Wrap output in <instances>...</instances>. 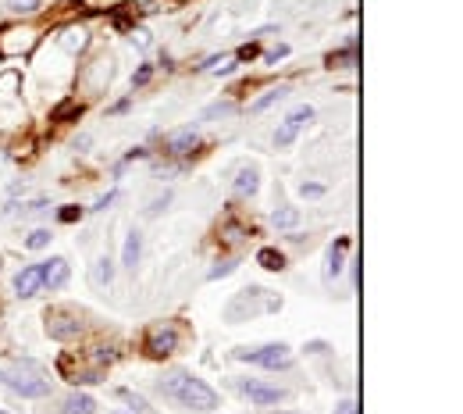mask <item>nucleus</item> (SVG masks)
Here are the masks:
<instances>
[{
    "instance_id": "10",
    "label": "nucleus",
    "mask_w": 463,
    "mask_h": 414,
    "mask_svg": "<svg viewBox=\"0 0 463 414\" xmlns=\"http://www.w3.org/2000/svg\"><path fill=\"white\" fill-rule=\"evenodd\" d=\"M68 275H72V268H68L65 258L43 261V290H65V286H68Z\"/></svg>"
},
{
    "instance_id": "15",
    "label": "nucleus",
    "mask_w": 463,
    "mask_h": 414,
    "mask_svg": "<svg viewBox=\"0 0 463 414\" xmlns=\"http://www.w3.org/2000/svg\"><path fill=\"white\" fill-rule=\"evenodd\" d=\"M139 254H143V236L132 229V233L125 236V247H121V265H125L129 272H136V265H139Z\"/></svg>"
},
{
    "instance_id": "22",
    "label": "nucleus",
    "mask_w": 463,
    "mask_h": 414,
    "mask_svg": "<svg viewBox=\"0 0 463 414\" xmlns=\"http://www.w3.org/2000/svg\"><path fill=\"white\" fill-rule=\"evenodd\" d=\"M236 272V261H217L214 268H210V282H217V279H224V275H232Z\"/></svg>"
},
{
    "instance_id": "13",
    "label": "nucleus",
    "mask_w": 463,
    "mask_h": 414,
    "mask_svg": "<svg viewBox=\"0 0 463 414\" xmlns=\"http://www.w3.org/2000/svg\"><path fill=\"white\" fill-rule=\"evenodd\" d=\"M61 414H97V400L89 396V393H68L65 400H61Z\"/></svg>"
},
{
    "instance_id": "14",
    "label": "nucleus",
    "mask_w": 463,
    "mask_h": 414,
    "mask_svg": "<svg viewBox=\"0 0 463 414\" xmlns=\"http://www.w3.org/2000/svg\"><path fill=\"white\" fill-rule=\"evenodd\" d=\"M61 51H68V54H79V51H86V43H89V33L82 29V26H68L65 33H61Z\"/></svg>"
},
{
    "instance_id": "19",
    "label": "nucleus",
    "mask_w": 463,
    "mask_h": 414,
    "mask_svg": "<svg viewBox=\"0 0 463 414\" xmlns=\"http://www.w3.org/2000/svg\"><path fill=\"white\" fill-rule=\"evenodd\" d=\"M257 265L268 272H285V254L275 247H264V250H257Z\"/></svg>"
},
{
    "instance_id": "6",
    "label": "nucleus",
    "mask_w": 463,
    "mask_h": 414,
    "mask_svg": "<svg viewBox=\"0 0 463 414\" xmlns=\"http://www.w3.org/2000/svg\"><path fill=\"white\" fill-rule=\"evenodd\" d=\"M178 350V329H171V325H153L150 332H146V354L150 357H168V354H175Z\"/></svg>"
},
{
    "instance_id": "25",
    "label": "nucleus",
    "mask_w": 463,
    "mask_h": 414,
    "mask_svg": "<svg viewBox=\"0 0 463 414\" xmlns=\"http://www.w3.org/2000/svg\"><path fill=\"white\" fill-rule=\"evenodd\" d=\"M114 200H118V189H111V193H107V196H100V200H97V203H93V207H89V211H107V207H111V203H114Z\"/></svg>"
},
{
    "instance_id": "11",
    "label": "nucleus",
    "mask_w": 463,
    "mask_h": 414,
    "mask_svg": "<svg viewBox=\"0 0 463 414\" xmlns=\"http://www.w3.org/2000/svg\"><path fill=\"white\" fill-rule=\"evenodd\" d=\"M200 147V132L196 129H178L164 139V154H189Z\"/></svg>"
},
{
    "instance_id": "24",
    "label": "nucleus",
    "mask_w": 463,
    "mask_h": 414,
    "mask_svg": "<svg viewBox=\"0 0 463 414\" xmlns=\"http://www.w3.org/2000/svg\"><path fill=\"white\" fill-rule=\"evenodd\" d=\"M300 193H303V196H310V200H317V196H325V186H321V182H303V186H300Z\"/></svg>"
},
{
    "instance_id": "31",
    "label": "nucleus",
    "mask_w": 463,
    "mask_h": 414,
    "mask_svg": "<svg viewBox=\"0 0 463 414\" xmlns=\"http://www.w3.org/2000/svg\"><path fill=\"white\" fill-rule=\"evenodd\" d=\"M335 414H356V403H353V400H346V403H339V407H335Z\"/></svg>"
},
{
    "instance_id": "34",
    "label": "nucleus",
    "mask_w": 463,
    "mask_h": 414,
    "mask_svg": "<svg viewBox=\"0 0 463 414\" xmlns=\"http://www.w3.org/2000/svg\"><path fill=\"white\" fill-rule=\"evenodd\" d=\"M0 414H8V410H4V407H0Z\"/></svg>"
},
{
    "instance_id": "4",
    "label": "nucleus",
    "mask_w": 463,
    "mask_h": 414,
    "mask_svg": "<svg viewBox=\"0 0 463 414\" xmlns=\"http://www.w3.org/2000/svg\"><path fill=\"white\" fill-rule=\"evenodd\" d=\"M236 393L246 396L254 407H275V403H282L289 396L282 386H268L261 378H236Z\"/></svg>"
},
{
    "instance_id": "2",
    "label": "nucleus",
    "mask_w": 463,
    "mask_h": 414,
    "mask_svg": "<svg viewBox=\"0 0 463 414\" xmlns=\"http://www.w3.org/2000/svg\"><path fill=\"white\" fill-rule=\"evenodd\" d=\"M0 386H8L11 393H18L26 400L50 396V378H43L36 368H0Z\"/></svg>"
},
{
    "instance_id": "18",
    "label": "nucleus",
    "mask_w": 463,
    "mask_h": 414,
    "mask_svg": "<svg viewBox=\"0 0 463 414\" xmlns=\"http://www.w3.org/2000/svg\"><path fill=\"white\" fill-rule=\"evenodd\" d=\"M285 97H289V86H275V90H268L264 97H257V100L250 104V111H254V115H264L271 104H278V100H285Z\"/></svg>"
},
{
    "instance_id": "12",
    "label": "nucleus",
    "mask_w": 463,
    "mask_h": 414,
    "mask_svg": "<svg viewBox=\"0 0 463 414\" xmlns=\"http://www.w3.org/2000/svg\"><path fill=\"white\" fill-rule=\"evenodd\" d=\"M257 189H261V171L254 164L239 168L236 182H232V193H236V196H257Z\"/></svg>"
},
{
    "instance_id": "5",
    "label": "nucleus",
    "mask_w": 463,
    "mask_h": 414,
    "mask_svg": "<svg viewBox=\"0 0 463 414\" xmlns=\"http://www.w3.org/2000/svg\"><path fill=\"white\" fill-rule=\"evenodd\" d=\"M310 122H314V107H310V104L293 107V111L282 118V125H278V132H275V143H278V147H293V143H296V136H300Z\"/></svg>"
},
{
    "instance_id": "28",
    "label": "nucleus",
    "mask_w": 463,
    "mask_h": 414,
    "mask_svg": "<svg viewBox=\"0 0 463 414\" xmlns=\"http://www.w3.org/2000/svg\"><path fill=\"white\" fill-rule=\"evenodd\" d=\"M132 43H136V47H150V33H146V29H136V33H132Z\"/></svg>"
},
{
    "instance_id": "20",
    "label": "nucleus",
    "mask_w": 463,
    "mask_h": 414,
    "mask_svg": "<svg viewBox=\"0 0 463 414\" xmlns=\"http://www.w3.org/2000/svg\"><path fill=\"white\" fill-rule=\"evenodd\" d=\"M40 4H43V0H8V11H15V15H33V11H40Z\"/></svg>"
},
{
    "instance_id": "35",
    "label": "nucleus",
    "mask_w": 463,
    "mask_h": 414,
    "mask_svg": "<svg viewBox=\"0 0 463 414\" xmlns=\"http://www.w3.org/2000/svg\"><path fill=\"white\" fill-rule=\"evenodd\" d=\"M0 268H4V261H0Z\"/></svg>"
},
{
    "instance_id": "7",
    "label": "nucleus",
    "mask_w": 463,
    "mask_h": 414,
    "mask_svg": "<svg viewBox=\"0 0 463 414\" xmlns=\"http://www.w3.org/2000/svg\"><path fill=\"white\" fill-rule=\"evenodd\" d=\"M40 290H43V265H29V268H22V272L15 275V297L29 300V297H36Z\"/></svg>"
},
{
    "instance_id": "23",
    "label": "nucleus",
    "mask_w": 463,
    "mask_h": 414,
    "mask_svg": "<svg viewBox=\"0 0 463 414\" xmlns=\"http://www.w3.org/2000/svg\"><path fill=\"white\" fill-rule=\"evenodd\" d=\"M118 396H121V400H125L132 410H139V414L146 410V400H143V396H136V393H129V389H118Z\"/></svg>"
},
{
    "instance_id": "33",
    "label": "nucleus",
    "mask_w": 463,
    "mask_h": 414,
    "mask_svg": "<svg viewBox=\"0 0 463 414\" xmlns=\"http://www.w3.org/2000/svg\"><path fill=\"white\" fill-rule=\"evenodd\" d=\"M268 414H296V410H268Z\"/></svg>"
},
{
    "instance_id": "3",
    "label": "nucleus",
    "mask_w": 463,
    "mask_h": 414,
    "mask_svg": "<svg viewBox=\"0 0 463 414\" xmlns=\"http://www.w3.org/2000/svg\"><path fill=\"white\" fill-rule=\"evenodd\" d=\"M236 361H250V364H261L268 371H285L293 368V350L285 343H268V346H239L236 350Z\"/></svg>"
},
{
    "instance_id": "26",
    "label": "nucleus",
    "mask_w": 463,
    "mask_h": 414,
    "mask_svg": "<svg viewBox=\"0 0 463 414\" xmlns=\"http://www.w3.org/2000/svg\"><path fill=\"white\" fill-rule=\"evenodd\" d=\"M328 61H332V65H353V61H356V54H353V51H346V54H332Z\"/></svg>"
},
{
    "instance_id": "32",
    "label": "nucleus",
    "mask_w": 463,
    "mask_h": 414,
    "mask_svg": "<svg viewBox=\"0 0 463 414\" xmlns=\"http://www.w3.org/2000/svg\"><path fill=\"white\" fill-rule=\"evenodd\" d=\"M285 54H289V47H278V51H271V54H268V61L275 65V61H278V58H285Z\"/></svg>"
},
{
    "instance_id": "30",
    "label": "nucleus",
    "mask_w": 463,
    "mask_h": 414,
    "mask_svg": "<svg viewBox=\"0 0 463 414\" xmlns=\"http://www.w3.org/2000/svg\"><path fill=\"white\" fill-rule=\"evenodd\" d=\"M250 58H257V47H254V43H246V47L239 51V61H250Z\"/></svg>"
},
{
    "instance_id": "9",
    "label": "nucleus",
    "mask_w": 463,
    "mask_h": 414,
    "mask_svg": "<svg viewBox=\"0 0 463 414\" xmlns=\"http://www.w3.org/2000/svg\"><path fill=\"white\" fill-rule=\"evenodd\" d=\"M346 250H349V240H346V236L335 240V243L328 247V258H325V282H335V279L342 275V268H346Z\"/></svg>"
},
{
    "instance_id": "17",
    "label": "nucleus",
    "mask_w": 463,
    "mask_h": 414,
    "mask_svg": "<svg viewBox=\"0 0 463 414\" xmlns=\"http://www.w3.org/2000/svg\"><path fill=\"white\" fill-rule=\"evenodd\" d=\"M271 225L275 229H296L300 225V207H275V211H271Z\"/></svg>"
},
{
    "instance_id": "8",
    "label": "nucleus",
    "mask_w": 463,
    "mask_h": 414,
    "mask_svg": "<svg viewBox=\"0 0 463 414\" xmlns=\"http://www.w3.org/2000/svg\"><path fill=\"white\" fill-rule=\"evenodd\" d=\"M47 332L54 336V339H75L79 332H82V322L75 318V314H47Z\"/></svg>"
},
{
    "instance_id": "16",
    "label": "nucleus",
    "mask_w": 463,
    "mask_h": 414,
    "mask_svg": "<svg viewBox=\"0 0 463 414\" xmlns=\"http://www.w3.org/2000/svg\"><path fill=\"white\" fill-rule=\"evenodd\" d=\"M89 279H93V286L107 290V286L114 282V261H111V258H97V265H93Z\"/></svg>"
},
{
    "instance_id": "27",
    "label": "nucleus",
    "mask_w": 463,
    "mask_h": 414,
    "mask_svg": "<svg viewBox=\"0 0 463 414\" xmlns=\"http://www.w3.org/2000/svg\"><path fill=\"white\" fill-rule=\"evenodd\" d=\"M75 218H82V207H65L61 211V222H75Z\"/></svg>"
},
{
    "instance_id": "21",
    "label": "nucleus",
    "mask_w": 463,
    "mask_h": 414,
    "mask_svg": "<svg viewBox=\"0 0 463 414\" xmlns=\"http://www.w3.org/2000/svg\"><path fill=\"white\" fill-rule=\"evenodd\" d=\"M50 240H54L50 229H36V233L26 240V247H29V250H43V247H50Z\"/></svg>"
},
{
    "instance_id": "29",
    "label": "nucleus",
    "mask_w": 463,
    "mask_h": 414,
    "mask_svg": "<svg viewBox=\"0 0 463 414\" xmlns=\"http://www.w3.org/2000/svg\"><path fill=\"white\" fill-rule=\"evenodd\" d=\"M150 72H153V68H150V65H143V68H139V72L132 75V86H143V83L150 79Z\"/></svg>"
},
{
    "instance_id": "1",
    "label": "nucleus",
    "mask_w": 463,
    "mask_h": 414,
    "mask_svg": "<svg viewBox=\"0 0 463 414\" xmlns=\"http://www.w3.org/2000/svg\"><path fill=\"white\" fill-rule=\"evenodd\" d=\"M157 389L171 400V403H178V407H185V410H200V414H210V410H217V393L203 382V378H196V375H189V371H182V368H175V371H168L160 382H157Z\"/></svg>"
}]
</instances>
